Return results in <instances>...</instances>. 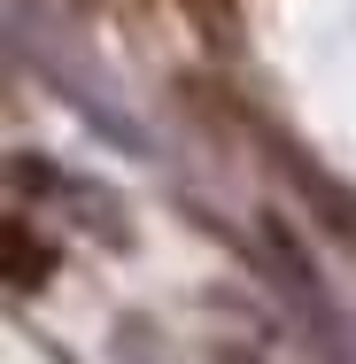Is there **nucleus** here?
<instances>
[{
    "instance_id": "2",
    "label": "nucleus",
    "mask_w": 356,
    "mask_h": 364,
    "mask_svg": "<svg viewBox=\"0 0 356 364\" xmlns=\"http://www.w3.org/2000/svg\"><path fill=\"white\" fill-rule=\"evenodd\" d=\"M47 272H55V248H47V240H31V225H8V287L31 294Z\"/></svg>"
},
{
    "instance_id": "1",
    "label": "nucleus",
    "mask_w": 356,
    "mask_h": 364,
    "mask_svg": "<svg viewBox=\"0 0 356 364\" xmlns=\"http://www.w3.org/2000/svg\"><path fill=\"white\" fill-rule=\"evenodd\" d=\"M286 171H294V178H302V186H310V202H318V218L333 225V232H341V240H356V194H341V186H333V178H325V171H310V163H302V155H286Z\"/></svg>"
}]
</instances>
